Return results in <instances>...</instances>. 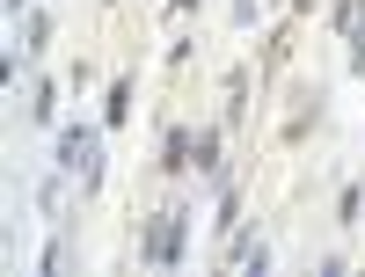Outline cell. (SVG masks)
<instances>
[{
  "instance_id": "cell-1",
  "label": "cell",
  "mask_w": 365,
  "mask_h": 277,
  "mask_svg": "<svg viewBox=\"0 0 365 277\" xmlns=\"http://www.w3.org/2000/svg\"><path fill=\"white\" fill-rule=\"evenodd\" d=\"M58 168H66L81 190H96V182H103V132H88V125L58 132Z\"/></svg>"
},
{
  "instance_id": "cell-2",
  "label": "cell",
  "mask_w": 365,
  "mask_h": 277,
  "mask_svg": "<svg viewBox=\"0 0 365 277\" xmlns=\"http://www.w3.org/2000/svg\"><path fill=\"white\" fill-rule=\"evenodd\" d=\"M182 234H190V211H182V204L154 211V226H146V241H139V263H175L182 256Z\"/></svg>"
},
{
  "instance_id": "cell-3",
  "label": "cell",
  "mask_w": 365,
  "mask_h": 277,
  "mask_svg": "<svg viewBox=\"0 0 365 277\" xmlns=\"http://www.w3.org/2000/svg\"><path fill=\"white\" fill-rule=\"evenodd\" d=\"M161 168H168V175H182V168H190V132H168V146H161Z\"/></svg>"
},
{
  "instance_id": "cell-4",
  "label": "cell",
  "mask_w": 365,
  "mask_h": 277,
  "mask_svg": "<svg viewBox=\"0 0 365 277\" xmlns=\"http://www.w3.org/2000/svg\"><path fill=\"white\" fill-rule=\"evenodd\" d=\"M51 103H58V95H51V80H37V88H29V117H51Z\"/></svg>"
},
{
  "instance_id": "cell-5",
  "label": "cell",
  "mask_w": 365,
  "mask_h": 277,
  "mask_svg": "<svg viewBox=\"0 0 365 277\" xmlns=\"http://www.w3.org/2000/svg\"><path fill=\"white\" fill-rule=\"evenodd\" d=\"M8 8H22V0H8Z\"/></svg>"
}]
</instances>
